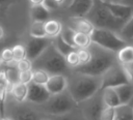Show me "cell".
I'll use <instances>...</instances> for the list:
<instances>
[{"label": "cell", "instance_id": "cell-9", "mask_svg": "<svg viewBox=\"0 0 133 120\" xmlns=\"http://www.w3.org/2000/svg\"><path fill=\"white\" fill-rule=\"evenodd\" d=\"M130 82L125 74L119 63L115 62L109 66L101 74V88L103 87H116L121 84ZM132 83V82H130Z\"/></svg>", "mask_w": 133, "mask_h": 120}, {"label": "cell", "instance_id": "cell-2", "mask_svg": "<svg viewBox=\"0 0 133 120\" xmlns=\"http://www.w3.org/2000/svg\"><path fill=\"white\" fill-rule=\"evenodd\" d=\"M90 52V59L85 64H80L73 68V70L92 74L101 76L109 66L116 62L115 52L107 50L99 44L91 42L87 48Z\"/></svg>", "mask_w": 133, "mask_h": 120}, {"label": "cell", "instance_id": "cell-6", "mask_svg": "<svg viewBox=\"0 0 133 120\" xmlns=\"http://www.w3.org/2000/svg\"><path fill=\"white\" fill-rule=\"evenodd\" d=\"M35 108L43 115L52 116V115L63 114L65 112H69L77 108V102L72 97L69 90L65 89L59 93L51 94L46 101H44L41 104L35 106Z\"/></svg>", "mask_w": 133, "mask_h": 120}, {"label": "cell", "instance_id": "cell-47", "mask_svg": "<svg viewBox=\"0 0 133 120\" xmlns=\"http://www.w3.org/2000/svg\"><path fill=\"white\" fill-rule=\"evenodd\" d=\"M0 120H10V119H8L7 117H5V116H3V117H1V118H0Z\"/></svg>", "mask_w": 133, "mask_h": 120}, {"label": "cell", "instance_id": "cell-13", "mask_svg": "<svg viewBox=\"0 0 133 120\" xmlns=\"http://www.w3.org/2000/svg\"><path fill=\"white\" fill-rule=\"evenodd\" d=\"M92 2L94 0H72L63 9L68 17H84L90 9Z\"/></svg>", "mask_w": 133, "mask_h": 120}, {"label": "cell", "instance_id": "cell-5", "mask_svg": "<svg viewBox=\"0 0 133 120\" xmlns=\"http://www.w3.org/2000/svg\"><path fill=\"white\" fill-rule=\"evenodd\" d=\"M4 116L10 120H39L44 115L34 104L25 101L15 100L9 93L5 94L3 100Z\"/></svg>", "mask_w": 133, "mask_h": 120}, {"label": "cell", "instance_id": "cell-11", "mask_svg": "<svg viewBox=\"0 0 133 120\" xmlns=\"http://www.w3.org/2000/svg\"><path fill=\"white\" fill-rule=\"evenodd\" d=\"M51 94L46 89L45 85H39L35 83H28L27 84V96L26 100L32 104H41L46 101Z\"/></svg>", "mask_w": 133, "mask_h": 120}, {"label": "cell", "instance_id": "cell-39", "mask_svg": "<svg viewBox=\"0 0 133 120\" xmlns=\"http://www.w3.org/2000/svg\"><path fill=\"white\" fill-rule=\"evenodd\" d=\"M32 79V69L30 70H25V71H19V82L28 84L31 82Z\"/></svg>", "mask_w": 133, "mask_h": 120}, {"label": "cell", "instance_id": "cell-42", "mask_svg": "<svg viewBox=\"0 0 133 120\" xmlns=\"http://www.w3.org/2000/svg\"><path fill=\"white\" fill-rule=\"evenodd\" d=\"M9 2H10V0H0V6L3 7L5 5H7Z\"/></svg>", "mask_w": 133, "mask_h": 120}, {"label": "cell", "instance_id": "cell-31", "mask_svg": "<svg viewBox=\"0 0 133 120\" xmlns=\"http://www.w3.org/2000/svg\"><path fill=\"white\" fill-rule=\"evenodd\" d=\"M11 51H12V56H14V60L18 61L21 60L23 58L26 57V50H25V46L22 43H17L14 44L11 47Z\"/></svg>", "mask_w": 133, "mask_h": 120}, {"label": "cell", "instance_id": "cell-30", "mask_svg": "<svg viewBox=\"0 0 133 120\" xmlns=\"http://www.w3.org/2000/svg\"><path fill=\"white\" fill-rule=\"evenodd\" d=\"M10 84L5 76V72L3 70V68L0 69V99L1 100H4V97H5V94L7 92H9V89H10Z\"/></svg>", "mask_w": 133, "mask_h": 120}, {"label": "cell", "instance_id": "cell-8", "mask_svg": "<svg viewBox=\"0 0 133 120\" xmlns=\"http://www.w3.org/2000/svg\"><path fill=\"white\" fill-rule=\"evenodd\" d=\"M77 107L79 108L85 120H99L100 113L104 107L100 90L90 97L78 102Z\"/></svg>", "mask_w": 133, "mask_h": 120}, {"label": "cell", "instance_id": "cell-23", "mask_svg": "<svg viewBox=\"0 0 133 120\" xmlns=\"http://www.w3.org/2000/svg\"><path fill=\"white\" fill-rule=\"evenodd\" d=\"M48 117L50 120H85L78 107L69 112H65L63 114L52 115V116H48Z\"/></svg>", "mask_w": 133, "mask_h": 120}, {"label": "cell", "instance_id": "cell-35", "mask_svg": "<svg viewBox=\"0 0 133 120\" xmlns=\"http://www.w3.org/2000/svg\"><path fill=\"white\" fill-rule=\"evenodd\" d=\"M16 68L19 71H25V70H30L32 69V62L28 58H23L21 60L16 61Z\"/></svg>", "mask_w": 133, "mask_h": 120}, {"label": "cell", "instance_id": "cell-32", "mask_svg": "<svg viewBox=\"0 0 133 120\" xmlns=\"http://www.w3.org/2000/svg\"><path fill=\"white\" fill-rule=\"evenodd\" d=\"M64 3H65V0H45L44 1V5L51 11H55V10H58V9H63L64 7Z\"/></svg>", "mask_w": 133, "mask_h": 120}, {"label": "cell", "instance_id": "cell-48", "mask_svg": "<svg viewBox=\"0 0 133 120\" xmlns=\"http://www.w3.org/2000/svg\"><path fill=\"white\" fill-rule=\"evenodd\" d=\"M2 65H3V63H2V61H1V60H0V69H1V68H2Z\"/></svg>", "mask_w": 133, "mask_h": 120}, {"label": "cell", "instance_id": "cell-16", "mask_svg": "<svg viewBox=\"0 0 133 120\" xmlns=\"http://www.w3.org/2000/svg\"><path fill=\"white\" fill-rule=\"evenodd\" d=\"M100 94L104 106L115 108L121 104L114 87H103L100 89Z\"/></svg>", "mask_w": 133, "mask_h": 120}, {"label": "cell", "instance_id": "cell-24", "mask_svg": "<svg viewBox=\"0 0 133 120\" xmlns=\"http://www.w3.org/2000/svg\"><path fill=\"white\" fill-rule=\"evenodd\" d=\"M115 56H116V62L119 64L133 61V46L126 44L115 53Z\"/></svg>", "mask_w": 133, "mask_h": 120}, {"label": "cell", "instance_id": "cell-46", "mask_svg": "<svg viewBox=\"0 0 133 120\" xmlns=\"http://www.w3.org/2000/svg\"><path fill=\"white\" fill-rule=\"evenodd\" d=\"M105 1H108V2H119L121 0H105Z\"/></svg>", "mask_w": 133, "mask_h": 120}, {"label": "cell", "instance_id": "cell-1", "mask_svg": "<svg viewBox=\"0 0 133 120\" xmlns=\"http://www.w3.org/2000/svg\"><path fill=\"white\" fill-rule=\"evenodd\" d=\"M66 89L78 103L101 89V76H92L76 70H71L66 76Z\"/></svg>", "mask_w": 133, "mask_h": 120}, {"label": "cell", "instance_id": "cell-12", "mask_svg": "<svg viewBox=\"0 0 133 120\" xmlns=\"http://www.w3.org/2000/svg\"><path fill=\"white\" fill-rule=\"evenodd\" d=\"M110 12L123 22H127L130 19H133V5H126L118 2H108L104 1Z\"/></svg>", "mask_w": 133, "mask_h": 120}, {"label": "cell", "instance_id": "cell-43", "mask_svg": "<svg viewBox=\"0 0 133 120\" xmlns=\"http://www.w3.org/2000/svg\"><path fill=\"white\" fill-rule=\"evenodd\" d=\"M4 34H5V32H4V29H3V27L0 25V39H2V38L4 37Z\"/></svg>", "mask_w": 133, "mask_h": 120}, {"label": "cell", "instance_id": "cell-25", "mask_svg": "<svg viewBox=\"0 0 133 120\" xmlns=\"http://www.w3.org/2000/svg\"><path fill=\"white\" fill-rule=\"evenodd\" d=\"M73 41H74V44H75L76 49H86L91 43V38H90L89 34H85V33H82V32H76L75 31Z\"/></svg>", "mask_w": 133, "mask_h": 120}, {"label": "cell", "instance_id": "cell-40", "mask_svg": "<svg viewBox=\"0 0 133 120\" xmlns=\"http://www.w3.org/2000/svg\"><path fill=\"white\" fill-rule=\"evenodd\" d=\"M30 5H36V4H43L45 0H28Z\"/></svg>", "mask_w": 133, "mask_h": 120}, {"label": "cell", "instance_id": "cell-33", "mask_svg": "<svg viewBox=\"0 0 133 120\" xmlns=\"http://www.w3.org/2000/svg\"><path fill=\"white\" fill-rule=\"evenodd\" d=\"M64 60H65L66 65H68L71 69H73V68H75L76 66L79 65V59H78V55H77L76 50H74V51L68 53V54L64 56Z\"/></svg>", "mask_w": 133, "mask_h": 120}, {"label": "cell", "instance_id": "cell-49", "mask_svg": "<svg viewBox=\"0 0 133 120\" xmlns=\"http://www.w3.org/2000/svg\"><path fill=\"white\" fill-rule=\"evenodd\" d=\"M1 8H2V7H1V6H0V11H1Z\"/></svg>", "mask_w": 133, "mask_h": 120}, {"label": "cell", "instance_id": "cell-15", "mask_svg": "<svg viewBox=\"0 0 133 120\" xmlns=\"http://www.w3.org/2000/svg\"><path fill=\"white\" fill-rule=\"evenodd\" d=\"M66 86H68L66 76L61 74V73L50 74L47 83L45 84V87L50 94L59 93V92L65 90Z\"/></svg>", "mask_w": 133, "mask_h": 120}, {"label": "cell", "instance_id": "cell-7", "mask_svg": "<svg viewBox=\"0 0 133 120\" xmlns=\"http://www.w3.org/2000/svg\"><path fill=\"white\" fill-rule=\"evenodd\" d=\"M90 38H91V42H95V43L99 44L100 47H103V48L113 51L115 53L121 48L128 44L123 39H121L118 37L116 32H113V31L107 30V29L95 28L90 34Z\"/></svg>", "mask_w": 133, "mask_h": 120}, {"label": "cell", "instance_id": "cell-50", "mask_svg": "<svg viewBox=\"0 0 133 120\" xmlns=\"http://www.w3.org/2000/svg\"><path fill=\"white\" fill-rule=\"evenodd\" d=\"M103 1H105V0H103Z\"/></svg>", "mask_w": 133, "mask_h": 120}, {"label": "cell", "instance_id": "cell-17", "mask_svg": "<svg viewBox=\"0 0 133 120\" xmlns=\"http://www.w3.org/2000/svg\"><path fill=\"white\" fill-rule=\"evenodd\" d=\"M121 103H131L133 100V86L132 83L127 82L114 87Z\"/></svg>", "mask_w": 133, "mask_h": 120}, {"label": "cell", "instance_id": "cell-36", "mask_svg": "<svg viewBox=\"0 0 133 120\" xmlns=\"http://www.w3.org/2000/svg\"><path fill=\"white\" fill-rule=\"evenodd\" d=\"M77 55H78V59H79V65L80 64H85L89 61L90 59V52L89 50L86 49H76Z\"/></svg>", "mask_w": 133, "mask_h": 120}, {"label": "cell", "instance_id": "cell-38", "mask_svg": "<svg viewBox=\"0 0 133 120\" xmlns=\"http://www.w3.org/2000/svg\"><path fill=\"white\" fill-rule=\"evenodd\" d=\"M125 74L127 76L128 80L130 82H133V61H129L126 63H122L121 64Z\"/></svg>", "mask_w": 133, "mask_h": 120}, {"label": "cell", "instance_id": "cell-41", "mask_svg": "<svg viewBox=\"0 0 133 120\" xmlns=\"http://www.w3.org/2000/svg\"><path fill=\"white\" fill-rule=\"evenodd\" d=\"M4 116V110H3V100L0 99V118Z\"/></svg>", "mask_w": 133, "mask_h": 120}, {"label": "cell", "instance_id": "cell-14", "mask_svg": "<svg viewBox=\"0 0 133 120\" xmlns=\"http://www.w3.org/2000/svg\"><path fill=\"white\" fill-rule=\"evenodd\" d=\"M76 32H82L85 34H91L95 27L88 19L85 17H68L66 24Z\"/></svg>", "mask_w": 133, "mask_h": 120}, {"label": "cell", "instance_id": "cell-3", "mask_svg": "<svg viewBox=\"0 0 133 120\" xmlns=\"http://www.w3.org/2000/svg\"><path fill=\"white\" fill-rule=\"evenodd\" d=\"M32 68H39L49 74L61 73L68 76L72 70L65 63L64 57L51 43L32 61Z\"/></svg>", "mask_w": 133, "mask_h": 120}, {"label": "cell", "instance_id": "cell-19", "mask_svg": "<svg viewBox=\"0 0 133 120\" xmlns=\"http://www.w3.org/2000/svg\"><path fill=\"white\" fill-rule=\"evenodd\" d=\"M62 22L57 20V19H48L47 21L44 22V28H45V33L46 37L49 38H54L55 36L60 34V31L62 29Z\"/></svg>", "mask_w": 133, "mask_h": 120}, {"label": "cell", "instance_id": "cell-26", "mask_svg": "<svg viewBox=\"0 0 133 120\" xmlns=\"http://www.w3.org/2000/svg\"><path fill=\"white\" fill-rule=\"evenodd\" d=\"M52 43H53V46L55 47V49H56L63 57H64L68 53H70V52L76 50L75 48H73V47H71L70 44H68V43L60 37V35H57V36H55L54 38H52Z\"/></svg>", "mask_w": 133, "mask_h": 120}, {"label": "cell", "instance_id": "cell-37", "mask_svg": "<svg viewBox=\"0 0 133 120\" xmlns=\"http://www.w3.org/2000/svg\"><path fill=\"white\" fill-rule=\"evenodd\" d=\"M0 60L2 61L3 64L9 63L11 61H15L14 60V56H12L11 48H4V49L1 50V52H0Z\"/></svg>", "mask_w": 133, "mask_h": 120}, {"label": "cell", "instance_id": "cell-27", "mask_svg": "<svg viewBox=\"0 0 133 120\" xmlns=\"http://www.w3.org/2000/svg\"><path fill=\"white\" fill-rule=\"evenodd\" d=\"M29 35L31 37H46L44 22L31 21V24L29 27Z\"/></svg>", "mask_w": 133, "mask_h": 120}, {"label": "cell", "instance_id": "cell-18", "mask_svg": "<svg viewBox=\"0 0 133 120\" xmlns=\"http://www.w3.org/2000/svg\"><path fill=\"white\" fill-rule=\"evenodd\" d=\"M51 14H52V12L44 4H36V5L30 6L29 16H30L31 21L45 22L51 18Z\"/></svg>", "mask_w": 133, "mask_h": 120}, {"label": "cell", "instance_id": "cell-22", "mask_svg": "<svg viewBox=\"0 0 133 120\" xmlns=\"http://www.w3.org/2000/svg\"><path fill=\"white\" fill-rule=\"evenodd\" d=\"M116 34L126 43L132 44L133 43V19L128 20L122 26V28L116 32Z\"/></svg>", "mask_w": 133, "mask_h": 120}, {"label": "cell", "instance_id": "cell-20", "mask_svg": "<svg viewBox=\"0 0 133 120\" xmlns=\"http://www.w3.org/2000/svg\"><path fill=\"white\" fill-rule=\"evenodd\" d=\"M113 120H133V109L131 103H121L114 108Z\"/></svg>", "mask_w": 133, "mask_h": 120}, {"label": "cell", "instance_id": "cell-10", "mask_svg": "<svg viewBox=\"0 0 133 120\" xmlns=\"http://www.w3.org/2000/svg\"><path fill=\"white\" fill-rule=\"evenodd\" d=\"M52 41V38L49 37H29L25 42L26 58L29 60L35 59Z\"/></svg>", "mask_w": 133, "mask_h": 120}, {"label": "cell", "instance_id": "cell-44", "mask_svg": "<svg viewBox=\"0 0 133 120\" xmlns=\"http://www.w3.org/2000/svg\"><path fill=\"white\" fill-rule=\"evenodd\" d=\"M71 1H72V0H65V3H64V7H63V8H65V7H66V6H68V5L71 3Z\"/></svg>", "mask_w": 133, "mask_h": 120}, {"label": "cell", "instance_id": "cell-4", "mask_svg": "<svg viewBox=\"0 0 133 120\" xmlns=\"http://www.w3.org/2000/svg\"><path fill=\"white\" fill-rule=\"evenodd\" d=\"M84 17L90 21L95 28L107 29L113 32H117L126 23L118 20L110 12L103 0H94L90 9Z\"/></svg>", "mask_w": 133, "mask_h": 120}, {"label": "cell", "instance_id": "cell-21", "mask_svg": "<svg viewBox=\"0 0 133 120\" xmlns=\"http://www.w3.org/2000/svg\"><path fill=\"white\" fill-rule=\"evenodd\" d=\"M9 95L17 101H25L27 96V84L17 82L10 86Z\"/></svg>", "mask_w": 133, "mask_h": 120}, {"label": "cell", "instance_id": "cell-45", "mask_svg": "<svg viewBox=\"0 0 133 120\" xmlns=\"http://www.w3.org/2000/svg\"><path fill=\"white\" fill-rule=\"evenodd\" d=\"M39 120H50V119H49V117H48V116H45V115H44Z\"/></svg>", "mask_w": 133, "mask_h": 120}, {"label": "cell", "instance_id": "cell-34", "mask_svg": "<svg viewBox=\"0 0 133 120\" xmlns=\"http://www.w3.org/2000/svg\"><path fill=\"white\" fill-rule=\"evenodd\" d=\"M113 119H114V108L104 106L100 113L99 120H113Z\"/></svg>", "mask_w": 133, "mask_h": 120}, {"label": "cell", "instance_id": "cell-28", "mask_svg": "<svg viewBox=\"0 0 133 120\" xmlns=\"http://www.w3.org/2000/svg\"><path fill=\"white\" fill-rule=\"evenodd\" d=\"M50 74L39 68H32V79L31 82L35 83V84H39V85H45L49 79Z\"/></svg>", "mask_w": 133, "mask_h": 120}, {"label": "cell", "instance_id": "cell-29", "mask_svg": "<svg viewBox=\"0 0 133 120\" xmlns=\"http://www.w3.org/2000/svg\"><path fill=\"white\" fill-rule=\"evenodd\" d=\"M74 33H75V30H73V29H72L70 26H68V25H63L59 35H60V37H61L68 44H70L71 47H73V48L76 49V47H75V44H74V41H73Z\"/></svg>", "mask_w": 133, "mask_h": 120}]
</instances>
